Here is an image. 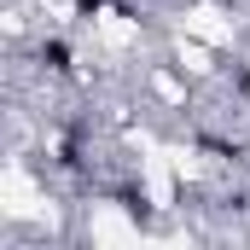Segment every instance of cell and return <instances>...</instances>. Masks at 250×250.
Here are the masks:
<instances>
[{"instance_id": "obj_2", "label": "cell", "mask_w": 250, "mask_h": 250, "mask_svg": "<svg viewBox=\"0 0 250 250\" xmlns=\"http://www.w3.org/2000/svg\"><path fill=\"white\" fill-rule=\"evenodd\" d=\"M82 151H87V123L76 117V123L59 128V151L53 157H59V169H82Z\"/></svg>"}, {"instance_id": "obj_1", "label": "cell", "mask_w": 250, "mask_h": 250, "mask_svg": "<svg viewBox=\"0 0 250 250\" xmlns=\"http://www.w3.org/2000/svg\"><path fill=\"white\" fill-rule=\"evenodd\" d=\"M35 64L53 70V76H76V47H70L64 35H41V41H35Z\"/></svg>"}, {"instance_id": "obj_3", "label": "cell", "mask_w": 250, "mask_h": 250, "mask_svg": "<svg viewBox=\"0 0 250 250\" xmlns=\"http://www.w3.org/2000/svg\"><path fill=\"white\" fill-rule=\"evenodd\" d=\"M198 151H215V157H239V146H233V140H221V134H198Z\"/></svg>"}, {"instance_id": "obj_4", "label": "cell", "mask_w": 250, "mask_h": 250, "mask_svg": "<svg viewBox=\"0 0 250 250\" xmlns=\"http://www.w3.org/2000/svg\"><path fill=\"white\" fill-rule=\"evenodd\" d=\"M70 6H76V18H99L105 12V0H70Z\"/></svg>"}, {"instance_id": "obj_5", "label": "cell", "mask_w": 250, "mask_h": 250, "mask_svg": "<svg viewBox=\"0 0 250 250\" xmlns=\"http://www.w3.org/2000/svg\"><path fill=\"white\" fill-rule=\"evenodd\" d=\"M233 82H239V93L250 99V64H233Z\"/></svg>"}]
</instances>
